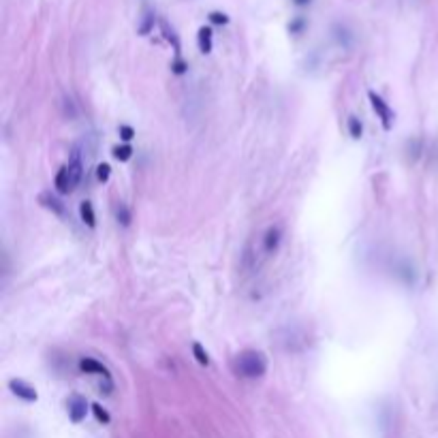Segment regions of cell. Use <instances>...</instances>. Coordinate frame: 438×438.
<instances>
[{
  "label": "cell",
  "instance_id": "cell-1",
  "mask_svg": "<svg viewBox=\"0 0 438 438\" xmlns=\"http://www.w3.org/2000/svg\"><path fill=\"white\" fill-rule=\"evenodd\" d=\"M233 372L242 378H248V381H254V378H261L267 372V360L261 351L256 349H246L240 355L235 357L233 362Z\"/></svg>",
  "mask_w": 438,
  "mask_h": 438
},
{
  "label": "cell",
  "instance_id": "cell-2",
  "mask_svg": "<svg viewBox=\"0 0 438 438\" xmlns=\"http://www.w3.org/2000/svg\"><path fill=\"white\" fill-rule=\"evenodd\" d=\"M368 98H370L372 109L376 111V116L381 118L383 129H385V131H391V127H393V111H391V107L383 101L381 94H376V92H372V90L368 92Z\"/></svg>",
  "mask_w": 438,
  "mask_h": 438
},
{
  "label": "cell",
  "instance_id": "cell-3",
  "mask_svg": "<svg viewBox=\"0 0 438 438\" xmlns=\"http://www.w3.org/2000/svg\"><path fill=\"white\" fill-rule=\"evenodd\" d=\"M9 389L13 391V395H17L19 400H24V402H36V389L32 385H28L26 381H22V378H11L9 381Z\"/></svg>",
  "mask_w": 438,
  "mask_h": 438
},
{
  "label": "cell",
  "instance_id": "cell-4",
  "mask_svg": "<svg viewBox=\"0 0 438 438\" xmlns=\"http://www.w3.org/2000/svg\"><path fill=\"white\" fill-rule=\"evenodd\" d=\"M86 415H88V402H86V397L82 395H71L69 397V417H71V421L73 424H82L86 419Z\"/></svg>",
  "mask_w": 438,
  "mask_h": 438
},
{
  "label": "cell",
  "instance_id": "cell-5",
  "mask_svg": "<svg viewBox=\"0 0 438 438\" xmlns=\"http://www.w3.org/2000/svg\"><path fill=\"white\" fill-rule=\"evenodd\" d=\"M281 242H283V229L278 225L270 227L263 235V252L274 254L278 250V246H281Z\"/></svg>",
  "mask_w": 438,
  "mask_h": 438
},
{
  "label": "cell",
  "instance_id": "cell-6",
  "mask_svg": "<svg viewBox=\"0 0 438 438\" xmlns=\"http://www.w3.org/2000/svg\"><path fill=\"white\" fill-rule=\"evenodd\" d=\"M54 186H56V193H61V195H69V193L75 190L67 165H63L61 169H58V173H56V177H54Z\"/></svg>",
  "mask_w": 438,
  "mask_h": 438
},
{
  "label": "cell",
  "instance_id": "cell-7",
  "mask_svg": "<svg viewBox=\"0 0 438 438\" xmlns=\"http://www.w3.org/2000/svg\"><path fill=\"white\" fill-rule=\"evenodd\" d=\"M67 167H69V173H71V182L77 188V184L82 182V175H84V163H82V154H79V150H73Z\"/></svg>",
  "mask_w": 438,
  "mask_h": 438
},
{
  "label": "cell",
  "instance_id": "cell-8",
  "mask_svg": "<svg viewBox=\"0 0 438 438\" xmlns=\"http://www.w3.org/2000/svg\"><path fill=\"white\" fill-rule=\"evenodd\" d=\"M79 370L86 372V374H101L103 378H109V370L101 362L92 360V357H82V362H79Z\"/></svg>",
  "mask_w": 438,
  "mask_h": 438
},
{
  "label": "cell",
  "instance_id": "cell-9",
  "mask_svg": "<svg viewBox=\"0 0 438 438\" xmlns=\"http://www.w3.org/2000/svg\"><path fill=\"white\" fill-rule=\"evenodd\" d=\"M197 43L201 54H210L212 52V28L210 26H201L197 32Z\"/></svg>",
  "mask_w": 438,
  "mask_h": 438
},
{
  "label": "cell",
  "instance_id": "cell-10",
  "mask_svg": "<svg viewBox=\"0 0 438 438\" xmlns=\"http://www.w3.org/2000/svg\"><path fill=\"white\" fill-rule=\"evenodd\" d=\"M79 216H82L84 225H88L90 229L96 227V214H94V208L90 201H82V206H79Z\"/></svg>",
  "mask_w": 438,
  "mask_h": 438
},
{
  "label": "cell",
  "instance_id": "cell-11",
  "mask_svg": "<svg viewBox=\"0 0 438 438\" xmlns=\"http://www.w3.org/2000/svg\"><path fill=\"white\" fill-rule=\"evenodd\" d=\"M39 199H41V204H43V208H47V210H52L54 214H58V216H65V206L61 204V201H58V199L56 197H52L50 193H43L41 197H39Z\"/></svg>",
  "mask_w": 438,
  "mask_h": 438
},
{
  "label": "cell",
  "instance_id": "cell-12",
  "mask_svg": "<svg viewBox=\"0 0 438 438\" xmlns=\"http://www.w3.org/2000/svg\"><path fill=\"white\" fill-rule=\"evenodd\" d=\"M116 218H118V223H120L122 227H129L131 225V210H129L127 204L118 201V206H116Z\"/></svg>",
  "mask_w": 438,
  "mask_h": 438
},
{
  "label": "cell",
  "instance_id": "cell-13",
  "mask_svg": "<svg viewBox=\"0 0 438 438\" xmlns=\"http://www.w3.org/2000/svg\"><path fill=\"white\" fill-rule=\"evenodd\" d=\"M161 28H163V34L169 43H173V50L177 54V58H180V41H177V34L173 32V28H169V24L165 22V19H161Z\"/></svg>",
  "mask_w": 438,
  "mask_h": 438
},
{
  "label": "cell",
  "instance_id": "cell-14",
  "mask_svg": "<svg viewBox=\"0 0 438 438\" xmlns=\"http://www.w3.org/2000/svg\"><path fill=\"white\" fill-rule=\"evenodd\" d=\"M349 135L353 137V139H362V135H364V127H362V122H360V118L357 116H349Z\"/></svg>",
  "mask_w": 438,
  "mask_h": 438
},
{
  "label": "cell",
  "instance_id": "cell-15",
  "mask_svg": "<svg viewBox=\"0 0 438 438\" xmlns=\"http://www.w3.org/2000/svg\"><path fill=\"white\" fill-rule=\"evenodd\" d=\"M193 355L201 366H210V355H208V351L204 349L201 342H193Z\"/></svg>",
  "mask_w": 438,
  "mask_h": 438
},
{
  "label": "cell",
  "instance_id": "cell-16",
  "mask_svg": "<svg viewBox=\"0 0 438 438\" xmlns=\"http://www.w3.org/2000/svg\"><path fill=\"white\" fill-rule=\"evenodd\" d=\"M131 156H133V148H131L129 144H124V146H116V148H113V158H116V161L127 163V161H131Z\"/></svg>",
  "mask_w": 438,
  "mask_h": 438
},
{
  "label": "cell",
  "instance_id": "cell-17",
  "mask_svg": "<svg viewBox=\"0 0 438 438\" xmlns=\"http://www.w3.org/2000/svg\"><path fill=\"white\" fill-rule=\"evenodd\" d=\"M92 413H94V417H96L98 424H109V421H111L109 413H107L101 404H92Z\"/></svg>",
  "mask_w": 438,
  "mask_h": 438
},
{
  "label": "cell",
  "instance_id": "cell-18",
  "mask_svg": "<svg viewBox=\"0 0 438 438\" xmlns=\"http://www.w3.org/2000/svg\"><path fill=\"white\" fill-rule=\"evenodd\" d=\"M152 28H154V13L152 11H146V15L142 19V26H139V34H148Z\"/></svg>",
  "mask_w": 438,
  "mask_h": 438
},
{
  "label": "cell",
  "instance_id": "cell-19",
  "mask_svg": "<svg viewBox=\"0 0 438 438\" xmlns=\"http://www.w3.org/2000/svg\"><path fill=\"white\" fill-rule=\"evenodd\" d=\"M210 22L216 24V26H225V24H229V15H225L221 11H212L210 13Z\"/></svg>",
  "mask_w": 438,
  "mask_h": 438
},
{
  "label": "cell",
  "instance_id": "cell-20",
  "mask_svg": "<svg viewBox=\"0 0 438 438\" xmlns=\"http://www.w3.org/2000/svg\"><path fill=\"white\" fill-rule=\"evenodd\" d=\"M109 175H111V167H109L107 163H101V165L96 167V177H98V182H107Z\"/></svg>",
  "mask_w": 438,
  "mask_h": 438
},
{
  "label": "cell",
  "instance_id": "cell-21",
  "mask_svg": "<svg viewBox=\"0 0 438 438\" xmlns=\"http://www.w3.org/2000/svg\"><path fill=\"white\" fill-rule=\"evenodd\" d=\"M171 69H173V73H175V75H182V73H186L188 65L182 61V58H175V63L171 65Z\"/></svg>",
  "mask_w": 438,
  "mask_h": 438
},
{
  "label": "cell",
  "instance_id": "cell-22",
  "mask_svg": "<svg viewBox=\"0 0 438 438\" xmlns=\"http://www.w3.org/2000/svg\"><path fill=\"white\" fill-rule=\"evenodd\" d=\"M120 137L124 139V142H131V139L135 137V131H133V127H129V124H122V127H120Z\"/></svg>",
  "mask_w": 438,
  "mask_h": 438
},
{
  "label": "cell",
  "instance_id": "cell-23",
  "mask_svg": "<svg viewBox=\"0 0 438 438\" xmlns=\"http://www.w3.org/2000/svg\"><path fill=\"white\" fill-rule=\"evenodd\" d=\"M289 30L291 32H302L304 30V19H295V22L289 26Z\"/></svg>",
  "mask_w": 438,
  "mask_h": 438
},
{
  "label": "cell",
  "instance_id": "cell-24",
  "mask_svg": "<svg viewBox=\"0 0 438 438\" xmlns=\"http://www.w3.org/2000/svg\"><path fill=\"white\" fill-rule=\"evenodd\" d=\"M293 3H295L297 7H306V5L310 3V0H293Z\"/></svg>",
  "mask_w": 438,
  "mask_h": 438
}]
</instances>
